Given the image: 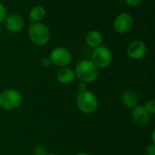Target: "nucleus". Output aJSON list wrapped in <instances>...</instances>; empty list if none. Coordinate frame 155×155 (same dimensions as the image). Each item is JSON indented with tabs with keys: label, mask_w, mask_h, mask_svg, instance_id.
Returning a JSON list of instances; mask_svg holds the SVG:
<instances>
[{
	"label": "nucleus",
	"mask_w": 155,
	"mask_h": 155,
	"mask_svg": "<svg viewBox=\"0 0 155 155\" xmlns=\"http://www.w3.org/2000/svg\"><path fill=\"white\" fill-rule=\"evenodd\" d=\"M46 16V9L41 5H35L28 12V20L31 23L42 22Z\"/></svg>",
	"instance_id": "11"
},
{
	"label": "nucleus",
	"mask_w": 155,
	"mask_h": 155,
	"mask_svg": "<svg viewBox=\"0 0 155 155\" xmlns=\"http://www.w3.org/2000/svg\"><path fill=\"white\" fill-rule=\"evenodd\" d=\"M154 134H155V132L154 131H153V133H152V142H153V143H154V142H155Z\"/></svg>",
	"instance_id": "22"
},
{
	"label": "nucleus",
	"mask_w": 155,
	"mask_h": 155,
	"mask_svg": "<svg viewBox=\"0 0 155 155\" xmlns=\"http://www.w3.org/2000/svg\"><path fill=\"white\" fill-rule=\"evenodd\" d=\"M132 119L139 126H145L151 121V114L145 110L143 105H136L133 108Z\"/></svg>",
	"instance_id": "10"
},
{
	"label": "nucleus",
	"mask_w": 155,
	"mask_h": 155,
	"mask_svg": "<svg viewBox=\"0 0 155 155\" xmlns=\"http://www.w3.org/2000/svg\"><path fill=\"white\" fill-rule=\"evenodd\" d=\"M74 155H89L88 153H76V154Z\"/></svg>",
	"instance_id": "23"
},
{
	"label": "nucleus",
	"mask_w": 155,
	"mask_h": 155,
	"mask_svg": "<svg viewBox=\"0 0 155 155\" xmlns=\"http://www.w3.org/2000/svg\"><path fill=\"white\" fill-rule=\"evenodd\" d=\"M134 20L131 14L129 13H120L115 16L113 21V28L117 34H126L134 26Z\"/></svg>",
	"instance_id": "7"
},
{
	"label": "nucleus",
	"mask_w": 155,
	"mask_h": 155,
	"mask_svg": "<svg viewBox=\"0 0 155 155\" xmlns=\"http://www.w3.org/2000/svg\"><path fill=\"white\" fill-rule=\"evenodd\" d=\"M104 42V35L98 30H90L85 35V43L88 46L92 48H95Z\"/></svg>",
	"instance_id": "13"
},
{
	"label": "nucleus",
	"mask_w": 155,
	"mask_h": 155,
	"mask_svg": "<svg viewBox=\"0 0 155 155\" xmlns=\"http://www.w3.org/2000/svg\"><path fill=\"white\" fill-rule=\"evenodd\" d=\"M147 53V45L142 40L132 41L126 48V54L130 59L140 60L144 57Z\"/></svg>",
	"instance_id": "8"
},
{
	"label": "nucleus",
	"mask_w": 155,
	"mask_h": 155,
	"mask_svg": "<svg viewBox=\"0 0 155 155\" xmlns=\"http://www.w3.org/2000/svg\"><path fill=\"white\" fill-rule=\"evenodd\" d=\"M74 71L75 76L85 84L94 83L99 76V68L89 59L78 62Z\"/></svg>",
	"instance_id": "2"
},
{
	"label": "nucleus",
	"mask_w": 155,
	"mask_h": 155,
	"mask_svg": "<svg viewBox=\"0 0 155 155\" xmlns=\"http://www.w3.org/2000/svg\"><path fill=\"white\" fill-rule=\"evenodd\" d=\"M146 154L147 155H155V144L151 143L146 148Z\"/></svg>",
	"instance_id": "19"
},
{
	"label": "nucleus",
	"mask_w": 155,
	"mask_h": 155,
	"mask_svg": "<svg viewBox=\"0 0 155 155\" xmlns=\"http://www.w3.org/2000/svg\"><path fill=\"white\" fill-rule=\"evenodd\" d=\"M78 90L79 92H84V91H86L87 90V84L84 82H81L78 84Z\"/></svg>",
	"instance_id": "21"
},
{
	"label": "nucleus",
	"mask_w": 155,
	"mask_h": 155,
	"mask_svg": "<svg viewBox=\"0 0 155 155\" xmlns=\"http://www.w3.org/2000/svg\"><path fill=\"white\" fill-rule=\"evenodd\" d=\"M34 153L35 155H45L47 153H46V150L44 146L42 145H38L35 148L34 150Z\"/></svg>",
	"instance_id": "17"
},
{
	"label": "nucleus",
	"mask_w": 155,
	"mask_h": 155,
	"mask_svg": "<svg viewBox=\"0 0 155 155\" xmlns=\"http://www.w3.org/2000/svg\"><path fill=\"white\" fill-rule=\"evenodd\" d=\"M41 64H42L44 67H49V66L52 64L49 56H48V57H46V56H45V57H43L42 60H41Z\"/></svg>",
	"instance_id": "20"
},
{
	"label": "nucleus",
	"mask_w": 155,
	"mask_h": 155,
	"mask_svg": "<svg viewBox=\"0 0 155 155\" xmlns=\"http://www.w3.org/2000/svg\"><path fill=\"white\" fill-rule=\"evenodd\" d=\"M143 0H124V2L131 7H136L141 5Z\"/></svg>",
	"instance_id": "18"
},
{
	"label": "nucleus",
	"mask_w": 155,
	"mask_h": 155,
	"mask_svg": "<svg viewBox=\"0 0 155 155\" xmlns=\"http://www.w3.org/2000/svg\"><path fill=\"white\" fill-rule=\"evenodd\" d=\"M45 155H56V154H53V153H46Z\"/></svg>",
	"instance_id": "24"
},
{
	"label": "nucleus",
	"mask_w": 155,
	"mask_h": 155,
	"mask_svg": "<svg viewBox=\"0 0 155 155\" xmlns=\"http://www.w3.org/2000/svg\"><path fill=\"white\" fill-rule=\"evenodd\" d=\"M6 15H7V12H6L5 6V5L3 3L0 2V24L4 23Z\"/></svg>",
	"instance_id": "16"
},
{
	"label": "nucleus",
	"mask_w": 155,
	"mask_h": 155,
	"mask_svg": "<svg viewBox=\"0 0 155 155\" xmlns=\"http://www.w3.org/2000/svg\"><path fill=\"white\" fill-rule=\"evenodd\" d=\"M121 100H122L124 106L129 109H133L138 104V95L134 90L127 89L122 93Z\"/></svg>",
	"instance_id": "12"
},
{
	"label": "nucleus",
	"mask_w": 155,
	"mask_h": 155,
	"mask_svg": "<svg viewBox=\"0 0 155 155\" xmlns=\"http://www.w3.org/2000/svg\"><path fill=\"white\" fill-rule=\"evenodd\" d=\"M91 61L98 68L108 67L113 61V54L111 49L108 46L103 45L94 48L92 52Z\"/></svg>",
	"instance_id": "4"
},
{
	"label": "nucleus",
	"mask_w": 155,
	"mask_h": 155,
	"mask_svg": "<svg viewBox=\"0 0 155 155\" xmlns=\"http://www.w3.org/2000/svg\"><path fill=\"white\" fill-rule=\"evenodd\" d=\"M22 96L14 89H6L0 94V107L5 110H14L20 106Z\"/></svg>",
	"instance_id": "5"
},
{
	"label": "nucleus",
	"mask_w": 155,
	"mask_h": 155,
	"mask_svg": "<svg viewBox=\"0 0 155 155\" xmlns=\"http://www.w3.org/2000/svg\"><path fill=\"white\" fill-rule=\"evenodd\" d=\"M76 105L83 114H90L96 111L98 107V100L94 93L86 90L79 92L76 97Z\"/></svg>",
	"instance_id": "3"
},
{
	"label": "nucleus",
	"mask_w": 155,
	"mask_h": 155,
	"mask_svg": "<svg viewBox=\"0 0 155 155\" xmlns=\"http://www.w3.org/2000/svg\"><path fill=\"white\" fill-rule=\"evenodd\" d=\"M4 24H5V29L8 32L16 34L23 30L25 26V20L20 15L16 13H12V14L6 15Z\"/></svg>",
	"instance_id": "9"
},
{
	"label": "nucleus",
	"mask_w": 155,
	"mask_h": 155,
	"mask_svg": "<svg viewBox=\"0 0 155 155\" xmlns=\"http://www.w3.org/2000/svg\"><path fill=\"white\" fill-rule=\"evenodd\" d=\"M143 107L145 108V110L150 114H153L155 113V101L154 100H150V101L146 102L145 104L143 105Z\"/></svg>",
	"instance_id": "15"
},
{
	"label": "nucleus",
	"mask_w": 155,
	"mask_h": 155,
	"mask_svg": "<svg viewBox=\"0 0 155 155\" xmlns=\"http://www.w3.org/2000/svg\"><path fill=\"white\" fill-rule=\"evenodd\" d=\"M56 78L59 83L63 84H71L74 80L75 74L72 68L65 66V67L60 68V70L57 72Z\"/></svg>",
	"instance_id": "14"
},
{
	"label": "nucleus",
	"mask_w": 155,
	"mask_h": 155,
	"mask_svg": "<svg viewBox=\"0 0 155 155\" xmlns=\"http://www.w3.org/2000/svg\"><path fill=\"white\" fill-rule=\"evenodd\" d=\"M49 58L54 65L62 68L70 64L72 61V54L67 48L63 46H57L52 49V51L50 52Z\"/></svg>",
	"instance_id": "6"
},
{
	"label": "nucleus",
	"mask_w": 155,
	"mask_h": 155,
	"mask_svg": "<svg viewBox=\"0 0 155 155\" xmlns=\"http://www.w3.org/2000/svg\"><path fill=\"white\" fill-rule=\"evenodd\" d=\"M27 35L32 44L36 46H44L47 45L51 38L49 27L43 22L31 23L27 30Z\"/></svg>",
	"instance_id": "1"
}]
</instances>
